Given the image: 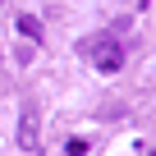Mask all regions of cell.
I'll list each match as a JSON object with an SVG mask.
<instances>
[{
  "mask_svg": "<svg viewBox=\"0 0 156 156\" xmlns=\"http://www.w3.org/2000/svg\"><path fill=\"white\" fill-rule=\"evenodd\" d=\"M83 55H87L101 73H119V64H124V46H119L115 37H92V41H83Z\"/></svg>",
  "mask_w": 156,
  "mask_h": 156,
  "instance_id": "6da1fadb",
  "label": "cell"
},
{
  "mask_svg": "<svg viewBox=\"0 0 156 156\" xmlns=\"http://www.w3.org/2000/svg\"><path fill=\"white\" fill-rule=\"evenodd\" d=\"M37 142H41V115H37V106H23V115H19V147L37 151Z\"/></svg>",
  "mask_w": 156,
  "mask_h": 156,
  "instance_id": "7a4b0ae2",
  "label": "cell"
},
{
  "mask_svg": "<svg viewBox=\"0 0 156 156\" xmlns=\"http://www.w3.org/2000/svg\"><path fill=\"white\" fill-rule=\"evenodd\" d=\"M19 28H23V32H28L32 41H41V23H37L32 14H19Z\"/></svg>",
  "mask_w": 156,
  "mask_h": 156,
  "instance_id": "3957f363",
  "label": "cell"
}]
</instances>
